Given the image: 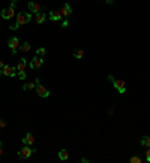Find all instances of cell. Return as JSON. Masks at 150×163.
I'll return each mask as SVG.
<instances>
[{"label": "cell", "mask_w": 150, "mask_h": 163, "mask_svg": "<svg viewBox=\"0 0 150 163\" xmlns=\"http://www.w3.org/2000/svg\"><path fill=\"white\" fill-rule=\"evenodd\" d=\"M15 6H17V0H12L9 8L3 9V11L0 12L2 18H3V20H12V18L15 17Z\"/></svg>", "instance_id": "obj_1"}, {"label": "cell", "mask_w": 150, "mask_h": 163, "mask_svg": "<svg viewBox=\"0 0 150 163\" xmlns=\"http://www.w3.org/2000/svg\"><path fill=\"white\" fill-rule=\"evenodd\" d=\"M108 81L113 84V86L116 87V90L120 93V95H123L126 91V87H125V81H122V79H116V78L113 77V75H108Z\"/></svg>", "instance_id": "obj_2"}, {"label": "cell", "mask_w": 150, "mask_h": 163, "mask_svg": "<svg viewBox=\"0 0 150 163\" xmlns=\"http://www.w3.org/2000/svg\"><path fill=\"white\" fill-rule=\"evenodd\" d=\"M33 153H36V148H30L29 145H24L20 151H18V157H20L21 160H24V159H29Z\"/></svg>", "instance_id": "obj_3"}, {"label": "cell", "mask_w": 150, "mask_h": 163, "mask_svg": "<svg viewBox=\"0 0 150 163\" xmlns=\"http://www.w3.org/2000/svg\"><path fill=\"white\" fill-rule=\"evenodd\" d=\"M30 21H32V15L24 11V12H20L17 15V21H15V23H17L18 26H23V24H27V23H30Z\"/></svg>", "instance_id": "obj_4"}, {"label": "cell", "mask_w": 150, "mask_h": 163, "mask_svg": "<svg viewBox=\"0 0 150 163\" xmlns=\"http://www.w3.org/2000/svg\"><path fill=\"white\" fill-rule=\"evenodd\" d=\"M8 46L12 50V55H15L18 51V48H20V41H18L17 36H14V37H9L8 39Z\"/></svg>", "instance_id": "obj_5"}, {"label": "cell", "mask_w": 150, "mask_h": 163, "mask_svg": "<svg viewBox=\"0 0 150 163\" xmlns=\"http://www.w3.org/2000/svg\"><path fill=\"white\" fill-rule=\"evenodd\" d=\"M15 70H17V68H14V66H9V64H5V68L0 69V75L3 73L5 77H11V78H12V77H15V73H17Z\"/></svg>", "instance_id": "obj_6"}, {"label": "cell", "mask_w": 150, "mask_h": 163, "mask_svg": "<svg viewBox=\"0 0 150 163\" xmlns=\"http://www.w3.org/2000/svg\"><path fill=\"white\" fill-rule=\"evenodd\" d=\"M36 93H38V96H41V97L45 99V97L50 96V90H48L47 87H44L41 82H39V84H36Z\"/></svg>", "instance_id": "obj_7"}, {"label": "cell", "mask_w": 150, "mask_h": 163, "mask_svg": "<svg viewBox=\"0 0 150 163\" xmlns=\"http://www.w3.org/2000/svg\"><path fill=\"white\" fill-rule=\"evenodd\" d=\"M42 64H44V60L39 55H35L33 59L30 60V69H39Z\"/></svg>", "instance_id": "obj_8"}, {"label": "cell", "mask_w": 150, "mask_h": 163, "mask_svg": "<svg viewBox=\"0 0 150 163\" xmlns=\"http://www.w3.org/2000/svg\"><path fill=\"white\" fill-rule=\"evenodd\" d=\"M23 144H24V145H29V147L33 145V144H35V136H33V133L27 132L24 136H23Z\"/></svg>", "instance_id": "obj_9"}, {"label": "cell", "mask_w": 150, "mask_h": 163, "mask_svg": "<svg viewBox=\"0 0 150 163\" xmlns=\"http://www.w3.org/2000/svg\"><path fill=\"white\" fill-rule=\"evenodd\" d=\"M60 14H62V17H65L66 20L71 17V14H72V9H71V6H69V3H65V5L62 6V9H60Z\"/></svg>", "instance_id": "obj_10"}, {"label": "cell", "mask_w": 150, "mask_h": 163, "mask_svg": "<svg viewBox=\"0 0 150 163\" xmlns=\"http://www.w3.org/2000/svg\"><path fill=\"white\" fill-rule=\"evenodd\" d=\"M29 11H30V12H35V14H39V11H41V6H39V3L29 2Z\"/></svg>", "instance_id": "obj_11"}, {"label": "cell", "mask_w": 150, "mask_h": 163, "mask_svg": "<svg viewBox=\"0 0 150 163\" xmlns=\"http://www.w3.org/2000/svg\"><path fill=\"white\" fill-rule=\"evenodd\" d=\"M26 64H27V60L26 59H20L17 64V70L18 72H26Z\"/></svg>", "instance_id": "obj_12"}, {"label": "cell", "mask_w": 150, "mask_h": 163, "mask_svg": "<svg viewBox=\"0 0 150 163\" xmlns=\"http://www.w3.org/2000/svg\"><path fill=\"white\" fill-rule=\"evenodd\" d=\"M60 18H62L60 11H51L50 12V20H53V21H59Z\"/></svg>", "instance_id": "obj_13"}, {"label": "cell", "mask_w": 150, "mask_h": 163, "mask_svg": "<svg viewBox=\"0 0 150 163\" xmlns=\"http://www.w3.org/2000/svg\"><path fill=\"white\" fill-rule=\"evenodd\" d=\"M59 159L63 160V162H66L68 159H69V153H68V150H60V151H59Z\"/></svg>", "instance_id": "obj_14"}, {"label": "cell", "mask_w": 150, "mask_h": 163, "mask_svg": "<svg viewBox=\"0 0 150 163\" xmlns=\"http://www.w3.org/2000/svg\"><path fill=\"white\" fill-rule=\"evenodd\" d=\"M35 20H36V23H38V24H42V23L47 20V15H45L44 12H39V14H36Z\"/></svg>", "instance_id": "obj_15"}, {"label": "cell", "mask_w": 150, "mask_h": 163, "mask_svg": "<svg viewBox=\"0 0 150 163\" xmlns=\"http://www.w3.org/2000/svg\"><path fill=\"white\" fill-rule=\"evenodd\" d=\"M140 144H141L143 147H146V148H149L150 147V136H143Z\"/></svg>", "instance_id": "obj_16"}, {"label": "cell", "mask_w": 150, "mask_h": 163, "mask_svg": "<svg viewBox=\"0 0 150 163\" xmlns=\"http://www.w3.org/2000/svg\"><path fill=\"white\" fill-rule=\"evenodd\" d=\"M33 88H36V82H27V84L23 86V90H24V91H27V90H33Z\"/></svg>", "instance_id": "obj_17"}, {"label": "cell", "mask_w": 150, "mask_h": 163, "mask_svg": "<svg viewBox=\"0 0 150 163\" xmlns=\"http://www.w3.org/2000/svg\"><path fill=\"white\" fill-rule=\"evenodd\" d=\"M20 50H21L23 52H29V51H30V43H29V42L21 43V45H20Z\"/></svg>", "instance_id": "obj_18"}, {"label": "cell", "mask_w": 150, "mask_h": 163, "mask_svg": "<svg viewBox=\"0 0 150 163\" xmlns=\"http://www.w3.org/2000/svg\"><path fill=\"white\" fill-rule=\"evenodd\" d=\"M74 57L75 59H83L84 57V50H77L74 52Z\"/></svg>", "instance_id": "obj_19"}, {"label": "cell", "mask_w": 150, "mask_h": 163, "mask_svg": "<svg viewBox=\"0 0 150 163\" xmlns=\"http://www.w3.org/2000/svg\"><path fill=\"white\" fill-rule=\"evenodd\" d=\"M129 162L131 163H141L143 160H141V157H138V156H132V157L129 159Z\"/></svg>", "instance_id": "obj_20"}, {"label": "cell", "mask_w": 150, "mask_h": 163, "mask_svg": "<svg viewBox=\"0 0 150 163\" xmlns=\"http://www.w3.org/2000/svg\"><path fill=\"white\" fill-rule=\"evenodd\" d=\"M45 52H47V50H45V48H38V50H36V55L44 57V55H45Z\"/></svg>", "instance_id": "obj_21"}, {"label": "cell", "mask_w": 150, "mask_h": 163, "mask_svg": "<svg viewBox=\"0 0 150 163\" xmlns=\"http://www.w3.org/2000/svg\"><path fill=\"white\" fill-rule=\"evenodd\" d=\"M146 160L150 163V147L147 148V153H146Z\"/></svg>", "instance_id": "obj_22"}, {"label": "cell", "mask_w": 150, "mask_h": 163, "mask_svg": "<svg viewBox=\"0 0 150 163\" xmlns=\"http://www.w3.org/2000/svg\"><path fill=\"white\" fill-rule=\"evenodd\" d=\"M9 29H11V30H17V29H20V26L15 23V24H11V26H9Z\"/></svg>", "instance_id": "obj_23"}, {"label": "cell", "mask_w": 150, "mask_h": 163, "mask_svg": "<svg viewBox=\"0 0 150 163\" xmlns=\"http://www.w3.org/2000/svg\"><path fill=\"white\" fill-rule=\"evenodd\" d=\"M18 78L20 79H26V72H18Z\"/></svg>", "instance_id": "obj_24"}, {"label": "cell", "mask_w": 150, "mask_h": 163, "mask_svg": "<svg viewBox=\"0 0 150 163\" xmlns=\"http://www.w3.org/2000/svg\"><path fill=\"white\" fill-rule=\"evenodd\" d=\"M3 127H6V121L2 118V120H0V129H3Z\"/></svg>", "instance_id": "obj_25"}, {"label": "cell", "mask_w": 150, "mask_h": 163, "mask_svg": "<svg viewBox=\"0 0 150 163\" xmlns=\"http://www.w3.org/2000/svg\"><path fill=\"white\" fill-rule=\"evenodd\" d=\"M68 26H69V21H68V20H65V21H63V24H62V27H63V29H66Z\"/></svg>", "instance_id": "obj_26"}, {"label": "cell", "mask_w": 150, "mask_h": 163, "mask_svg": "<svg viewBox=\"0 0 150 163\" xmlns=\"http://www.w3.org/2000/svg\"><path fill=\"white\" fill-rule=\"evenodd\" d=\"M5 68V63H3V60H0V69Z\"/></svg>", "instance_id": "obj_27"}, {"label": "cell", "mask_w": 150, "mask_h": 163, "mask_svg": "<svg viewBox=\"0 0 150 163\" xmlns=\"http://www.w3.org/2000/svg\"><path fill=\"white\" fill-rule=\"evenodd\" d=\"M0 156H3V148H2V142H0Z\"/></svg>", "instance_id": "obj_28"}, {"label": "cell", "mask_w": 150, "mask_h": 163, "mask_svg": "<svg viewBox=\"0 0 150 163\" xmlns=\"http://www.w3.org/2000/svg\"><path fill=\"white\" fill-rule=\"evenodd\" d=\"M105 2H107L108 5H113V0H105Z\"/></svg>", "instance_id": "obj_29"}]
</instances>
